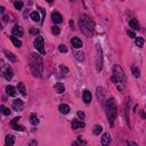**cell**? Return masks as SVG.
Instances as JSON below:
<instances>
[{"label": "cell", "instance_id": "74e56055", "mask_svg": "<svg viewBox=\"0 0 146 146\" xmlns=\"http://www.w3.org/2000/svg\"><path fill=\"white\" fill-rule=\"evenodd\" d=\"M78 116L79 118H84V113L81 112V111H79V112H78Z\"/></svg>", "mask_w": 146, "mask_h": 146}, {"label": "cell", "instance_id": "60d3db41", "mask_svg": "<svg viewBox=\"0 0 146 146\" xmlns=\"http://www.w3.org/2000/svg\"><path fill=\"white\" fill-rule=\"evenodd\" d=\"M47 1H48V2H49V4H51V2H53V1H54V0H47Z\"/></svg>", "mask_w": 146, "mask_h": 146}, {"label": "cell", "instance_id": "8d00e7d4", "mask_svg": "<svg viewBox=\"0 0 146 146\" xmlns=\"http://www.w3.org/2000/svg\"><path fill=\"white\" fill-rule=\"evenodd\" d=\"M128 36L130 38H135L136 34H135V32H134V31H128Z\"/></svg>", "mask_w": 146, "mask_h": 146}, {"label": "cell", "instance_id": "ab89813d", "mask_svg": "<svg viewBox=\"0 0 146 146\" xmlns=\"http://www.w3.org/2000/svg\"><path fill=\"white\" fill-rule=\"evenodd\" d=\"M4 10H5V8H4V7H1V8H0V11H1V13H4Z\"/></svg>", "mask_w": 146, "mask_h": 146}, {"label": "cell", "instance_id": "83f0119b", "mask_svg": "<svg viewBox=\"0 0 146 146\" xmlns=\"http://www.w3.org/2000/svg\"><path fill=\"white\" fill-rule=\"evenodd\" d=\"M102 131H103L102 126H95V128H94V134H95V135H100Z\"/></svg>", "mask_w": 146, "mask_h": 146}, {"label": "cell", "instance_id": "f1b7e54d", "mask_svg": "<svg viewBox=\"0 0 146 146\" xmlns=\"http://www.w3.org/2000/svg\"><path fill=\"white\" fill-rule=\"evenodd\" d=\"M97 95H98L99 99L104 98V90H103V88H97Z\"/></svg>", "mask_w": 146, "mask_h": 146}, {"label": "cell", "instance_id": "484cf974", "mask_svg": "<svg viewBox=\"0 0 146 146\" xmlns=\"http://www.w3.org/2000/svg\"><path fill=\"white\" fill-rule=\"evenodd\" d=\"M135 43L137 47H139V48H142L143 46H144V39L143 38H137V39L135 40Z\"/></svg>", "mask_w": 146, "mask_h": 146}, {"label": "cell", "instance_id": "d6a6232c", "mask_svg": "<svg viewBox=\"0 0 146 146\" xmlns=\"http://www.w3.org/2000/svg\"><path fill=\"white\" fill-rule=\"evenodd\" d=\"M1 111H2V113H4L5 115H9V114H10V110L7 109V107L4 106V105L1 106Z\"/></svg>", "mask_w": 146, "mask_h": 146}, {"label": "cell", "instance_id": "30bf717a", "mask_svg": "<svg viewBox=\"0 0 146 146\" xmlns=\"http://www.w3.org/2000/svg\"><path fill=\"white\" fill-rule=\"evenodd\" d=\"M51 20L54 21L55 23H62L63 22V16L61 15L58 11H53V14H51Z\"/></svg>", "mask_w": 146, "mask_h": 146}, {"label": "cell", "instance_id": "7c38bea8", "mask_svg": "<svg viewBox=\"0 0 146 146\" xmlns=\"http://www.w3.org/2000/svg\"><path fill=\"white\" fill-rule=\"evenodd\" d=\"M84 127V123L81 121H78V120H73L72 121V129L77 130V129H80V128H83Z\"/></svg>", "mask_w": 146, "mask_h": 146}, {"label": "cell", "instance_id": "cb8c5ba5", "mask_svg": "<svg viewBox=\"0 0 146 146\" xmlns=\"http://www.w3.org/2000/svg\"><path fill=\"white\" fill-rule=\"evenodd\" d=\"M129 25H130V27H133L134 30H139V24H138V22L136 20H131L130 22H129Z\"/></svg>", "mask_w": 146, "mask_h": 146}, {"label": "cell", "instance_id": "836d02e7", "mask_svg": "<svg viewBox=\"0 0 146 146\" xmlns=\"http://www.w3.org/2000/svg\"><path fill=\"white\" fill-rule=\"evenodd\" d=\"M60 69H61V71L63 72V74H64V75H66L67 73H69V69H67L66 66H64V65H62V66H61Z\"/></svg>", "mask_w": 146, "mask_h": 146}, {"label": "cell", "instance_id": "277c9868", "mask_svg": "<svg viewBox=\"0 0 146 146\" xmlns=\"http://www.w3.org/2000/svg\"><path fill=\"white\" fill-rule=\"evenodd\" d=\"M112 81L114 83L119 82V83H126L127 82V77H126V73L123 72L122 67L120 65H114L113 66V78H112Z\"/></svg>", "mask_w": 146, "mask_h": 146}, {"label": "cell", "instance_id": "1f68e13d", "mask_svg": "<svg viewBox=\"0 0 146 146\" xmlns=\"http://www.w3.org/2000/svg\"><path fill=\"white\" fill-rule=\"evenodd\" d=\"M75 57H77V60L78 61H80V62H82L83 61V58H84V56H83V53H77L75 54Z\"/></svg>", "mask_w": 146, "mask_h": 146}, {"label": "cell", "instance_id": "4316f807", "mask_svg": "<svg viewBox=\"0 0 146 146\" xmlns=\"http://www.w3.org/2000/svg\"><path fill=\"white\" fill-rule=\"evenodd\" d=\"M131 71H133V74H134V77H136V78H139L140 77V73H139V70L137 69L136 66H133L131 67Z\"/></svg>", "mask_w": 146, "mask_h": 146}, {"label": "cell", "instance_id": "603a6c76", "mask_svg": "<svg viewBox=\"0 0 146 146\" xmlns=\"http://www.w3.org/2000/svg\"><path fill=\"white\" fill-rule=\"evenodd\" d=\"M30 17L32 18L33 22H39L40 21V16H39V13H38V11H32L31 15H30Z\"/></svg>", "mask_w": 146, "mask_h": 146}, {"label": "cell", "instance_id": "e575fe53", "mask_svg": "<svg viewBox=\"0 0 146 146\" xmlns=\"http://www.w3.org/2000/svg\"><path fill=\"white\" fill-rule=\"evenodd\" d=\"M58 49H60L61 53H67V48L64 46V45H61V46L58 47Z\"/></svg>", "mask_w": 146, "mask_h": 146}, {"label": "cell", "instance_id": "f35d334b", "mask_svg": "<svg viewBox=\"0 0 146 146\" xmlns=\"http://www.w3.org/2000/svg\"><path fill=\"white\" fill-rule=\"evenodd\" d=\"M2 18H4V21H5V22H7V21H8V17H7L6 15H4V16H2Z\"/></svg>", "mask_w": 146, "mask_h": 146}, {"label": "cell", "instance_id": "5bb4252c", "mask_svg": "<svg viewBox=\"0 0 146 146\" xmlns=\"http://www.w3.org/2000/svg\"><path fill=\"white\" fill-rule=\"evenodd\" d=\"M58 110H60V112L62 113V114H67V113L70 112V106L66 104H61L60 106H58Z\"/></svg>", "mask_w": 146, "mask_h": 146}, {"label": "cell", "instance_id": "6da1fadb", "mask_svg": "<svg viewBox=\"0 0 146 146\" xmlns=\"http://www.w3.org/2000/svg\"><path fill=\"white\" fill-rule=\"evenodd\" d=\"M79 25H80V29H81L82 33H84L87 37L93 36L94 30H95V22L89 16L82 15L81 18H80Z\"/></svg>", "mask_w": 146, "mask_h": 146}, {"label": "cell", "instance_id": "9c48e42d", "mask_svg": "<svg viewBox=\"0 0 146 146\" xmlns=\"http://www.w3.org/2000/svg\"><path fill=\"white\" fill-rule=\"evenodd\" d=\"M11 33H13V36H16V37H23L24 32H23V29L20 25H15L13 27V30H11Z\"/></svg>", "mask_w": 146, "mask_h": 146}, {"label": "cell", "instance_id": "d6986e66", "mask_svg": "<svg viewBox=\"0 0 146 146\" xmlns=\"http://www.w3.org/2000/svg\"><path fill=\"white\" fill-rule=\"evenodd\" d=\"M17 89L23 96H26V89H25V86L23 82H20V83L17 84Z\"/></svg>", "mask_w": 146, "mask_h": 146}, {"label": "cell", "instance_id": "ac0fdd59", "mask_svg": "<svg viewBox=\"0 0 146 146\" xmlns=\"http://www.w3.org/2000/svg\"><path fill=\"white\" fill-rule=\"evenodd\" d=\"M5 143H6L7 146L14 145V143H15V137H14V136H11V135H8L6 137V139H5Z\"/></svg>", "mask_w": 146, "mask_h": 146}, {"label": "cell", "instance_id": "44dd1931", "mask_svg": "<svg viewBox=\"0 0 146 146\" xmlns=\"http://www.w3.org/2000/svg\"><path fill=\"white\" fill-rule=\"evenodd\" d=\"M4 77L6 78L7 80H10L11 78H13V71H11V69H6L5 70V72H4Z\"/></svg>", "mask_w": 146, "mask_h": 146}, {"label": "cell", "instance_id": "7a4b0ae2", "mask_svg": "<svg viewBox=\"0 0 146 146\" xmlns=\"http://www.w3.org/2000/svg\"><path fill=\"white\" fill-rule=\"evenodd\" d=\"M30 66H31L32 73L34 77L40 78L42 75V70H43V64H42V60L38 54H31V58H30Z\"/></svg>", "mask_w": 146, "mask_h": 146}, {"label": "cell", "instance_id": "e0dca14e", "mask_svg": "<svg viewBox=\"0 0 146 146\" xmlns=\"http://www.w3.org/2000/svg\"><path fill=\"white\" fill-rule=\"evenodd\" d=\"M9 39H10V41L13 42L15 47H18V48H20V47L22 46V41H21V40H18L15 36H10V37H9Z\"/></svg>", "mask_w": 146, "mask_h": 146}, {"label": "cell", "instance_id": "52a82bcc", "mask_svg": "<svg viewBox=\"0 0 146 146\" xmlns=\"http://www.w3.org/2000/svg\"><path fill=\"white\" fill-rule=\"evenodd\" d=\"M20 119H21V118H14V119L10 121V126H11V128H13L14 130L23 131V130H24V127L21 126V124H18V121H20Z\"/></svg>", "mask_w": 146, "mask_h": 146}, {"label": "cell", "instance_id": "d590c367", "mask_svg": "<svg viewBox=\"0 0 146 146\" xmlns=\"http://www.w3.org/2000/svg\"><path fill=\"white\" fill-rule=\"evenodd\" d=\"M39 30H38V29H30V33H31V34H36V36H37V34H39Z\"/></svg>", "mask_w": 146, "mask_h": 146}, {"label": "cell", "instance_id": "4fadbf2b", "mask_svg": "<svg viewBox=\"0 0 146 146\" xmlns=\"http://www.w3.org/2000/svg\"><path fill=\"white\" fill-rule=\"evenodd\" d=\"M54 89H55V91H56V93H58V94H62V93H64V90H65V87H64V84H63V83H61V82H58V83H56L55 86H54Z\"/></svg>", "mask_w": 146, "mask_h": 146}, {"label": "cell", "instance_id": "ffe728a7", "mask_svg": "<svg viewBox=\"0 0 146 146\" xmlns=\"http://www.w3.org/2000/svg\"><path fill=\"white\" fill-rule=\"evenodd\" d=\"M30 122H31L33 126H37L38 123H39V119H38V115L37 114H31L30 115Z\"/></svg>", "mask_w": 146, "mask_h": 146}, {"label": "cell", "instance_id": "7402d4cb", "mask_svg": "<svg viewBox=\"0 0 146 146\" xmlns=\"http://www.w3.org/2000/svg\"><path fill=\"white\" fill-rule=\"evenodd\" d=\"M6 93H7V95H9V96H14L16 94V91H15V88H14L13 86H7L6 87Z\"/></svg>", "mask_w": 146, "mask_h": 146}, {"label": "cell", "instance_id": "4dcf8cb0", "mask_svg": "<svg viewBox=\"0 0 146 146\" xmlns=\"http://www.w3.org/2000/svg\"><path fill=\"white\" fill-rule=\"evenodd\" d=\"M61 30L58 26H56V25H54V26H51V33L53 34H60Z\"/></svg>", "mask_w": 146, "mask_h": 146}, {"label": "cell", "instance_id": "8fae6325", "mask_svg": "<svg viewBox=\"0 0 146 146\" xmlns=\"http://www.w3.org/2000/svg\"><path fill=\"white\" fill-rule=\"evenodd\" d=\"M71 43L74 48H81L83 45H82V41L79 39V38H72L71 39Z\"/></svg>", "mask_w": 146, "mask_h": 146}, {"label": "cell", "instance_id": "5b68a950", "mask_svg": "<svg viewBox=\"0 0 146 146\" xmlns=\"http://www.w3.org/2000/svg\"><path fill=\"white\" fill-rule=\"evenodd\" d=\"M96 66H97V71L100 72L103 69V54L102 49H100L99 45H96Z\"/></svg>", "mask_w": 146, "mask_h": 146}, {"label": "cell", "instance_id": "f546056e", "mask_svg": "<svg viewBox=\"0 0 146 146\" xmlns=\"http://www.w3.org/2000/svg\"><path fill=\"white\" fill-rule=\"evenodd\" d=\"M14 7H15L16 9H18V10H21V9L23 8V2L22 1H15L14 2Z\"/></svg>", "mask_w": 146, "mask_h": 146}, {"label": "cell", "instance_id": "3957f363", "mask_svg": "<svg viewBox=\"0 0 146 146\" xmlns=\"http://www.w3.org/2000/svg\"><path fill=\"white\" fill-rule=\"evenodd\" d=\"M105 109H106V115H107V119H109V122L111 126L113 127L114 120L116 118V104H115L114 98H110V99L106 100Z\"/></svg>", "mask_w": 146, "mask_h": 146}, {"label": "cell", "instance_id": "d4e9b609", "mask_svg": "<svg viewBox=\"0 0 146 146\" xmlns=\"http://www.w3.org/2000/svg\"><path fill=\"white\" fill-rule=\"evenodd\" d=\"M4 53L6 54V57L8 58L9 61H11V62H16V57H15V56H14V54L9 53V51H7V50H5Z\"/></svg>", "mask_w": 146, "mask_h": 146}, {"label": "cell", "instance_id": "ba28073f", "mask_svg": "<svg viewBox=\"0 0 146 146\" xmlns=\"http://www.w3.org/2000/svg\"><path fill=\"white\" fill-rule=\"evenodd\" d=\"M13 109L17 112H21V111L24 110V103H23L22 99H15L13 102Z\"/></svg>", "mask_w": 146, "mask_h": 146}, {"label": "cell", "instance_id": "9a60e30c", "mask_svg": "<svg viewBox=\"0 0 146 146\" xmlns=\"http://www.w3.org/2000/svg\"><path fill=\"white\" fill-rule=\"evenodd\" d=\"M83 100L86 104L91 102V93L89 90H84L83 91Z\"/></svg>", "mask_w": 146, "mask_h": 146}, {"label": "cell", "instance_id": "2e32d148", "mask_svg": "<svg viewBox=\"0 0 146 146\" xmlns=\"http://www.w3.org/2000/svg\"><path fill=\"white\" fill-rule=\"evenodd\" d=\"M110 142H111V136H110V134H107V133L103 134V137H102V144H103V145H109V144H110Z\"/></svg>", "mask_w": 146, "mask_h": 146}, {"label": "cell", "instance_id": "b9f144b4", "mask_svg": "<svg viewBox=\"0 0 146 146\" xmlns=\"http://www.w3.org/2000/svg\"><path fill=\"white\" fill-rule=\"evenodd\" d=\"M71 1H75V0H71Z\"/></svg>", "mask_w": 146, "mask_h": 146}, {"label": "cell", "instance_id": "8992f818", "mask_svg": "<svg viewBox=\"0 0 146 146\" xmlns=\"http://www.w3.org/2000/svg\"><path fill=\"white\" fill-rule=\"evenodd\" d=\"M33 45H34V47H36L37 50H39L42 55H45V48H43L45 40H43V38L42 37H37L36 39H34V41H33Z\"/></svg>", "mask_w": 146, "mask_h": 146}]
</instances>
